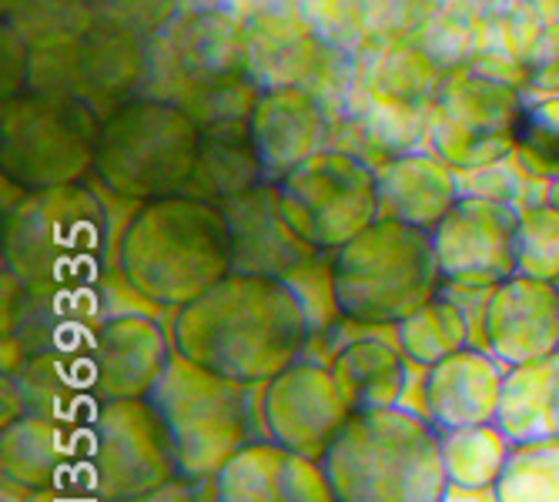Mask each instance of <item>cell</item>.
Returning a JSON list of instances; mask_svg holds the SVG:
<instances>
[{"mask_svg":"<svg viewBox=\"0 0 559 502\" xmlns=\"http://www.w3.org/2000/svg\"><path fill=\"white\" fill-rule=\"evenodd\" d=\"M171 338L191 362L265 385L309 351L312 322L285 278L231 272L175 309Z\"/></svg>","mask_w":559,"mask_h":502,"instance_id":"6da1fadb","label":"cell"},{"mask_svg":"<svg viewBox=\"0 0 559 502\" xmlns=\"http://www.w3.org/2000/svg\"><path fill=\"white\" fill-rule=\"evenodd\" d=\"M115 251L118 272L158 309H181L235 272L222 205L185 191L138 205Z\"/></svg>","mask_w":559,"mask_h":502,"instance_id":"7a4b0ae2","label":"cell"},{"mask_svg":"<svg viewBox=\"0 0 559 502\" xmlns=\"http://www.w3.org/2000/svg\"><path fill=\"white\" fill-rule=\"evenodd\" d=\"M322 469L335 502H445L452 489L442 432L405 406L355 409L329 442Z\"/></svg>","mask_w":559,"mask_h":502,"instance_id":"3957f363","label":"cell"},{"mask_svg":"<svg viewBox=\"0 0 559 502\" xmlns=\"http://www.w3.org/2000/svg\"><path fill=\"white\" fill-rule=\"evenodd\" d=\"M108 241V208L81 181L27 191L4 208V268L21 288L97 285Z\"/></svg>","mask_w":559,"mask_h":502,"instance_id":"277c9868","label":"cell"},{"mask_svg":"<svg viewBox=\"0 0 559 502\" xmlns=\"http://www.w3.org/2000/svg\"><path fill=\"white\" fill-rule=\"evenodd\" d=\"M332 278L342 319L395 328L442 295L445 275L429 228L376 218L332 251Z\"/></svg>","mask_w":559,"mask_h":502,"instance_id":"5b68a950","label":"cell"},{"mask_svg":"<svg viewBox=\"0 0 559 502\" xmlns=\"http://www.w3.org/2000/svg\"><path fill=\"white\" fill-rule=\"evenodd\" d=\"M201 155V128L171 100L134 97L100 121L94 178L115 198L155 201L188 188Z\"/></svg>","mask_w":559,"mask_h":502,"instance_id":"8992f818","label":"cell"},{"mask_svg":"<svg viewBox=\"0 0 559 502\" xmlns=\"http://www.w3.org/2000/svg\"><path fill=\"white\" fill-rule=\"evenodd\" d=\"M251 389L175 351L147 398L155 402L171 442L178 476L212 482L238 449L251 442Z\"/></svg>","mask_w":559,"mask_h":502,"instance_id":"52a82bcc","label":"cell"},{"mask_svg":"<svg viewBox=\"0 0 559 502\" xmlns=\"http://www.w3.org/2000/svg\"><path fill=\"white\" fill-rule=\"evenodd\" d=\"M100 118L84 100L21 91L0 100V171L24 191L78 184L94 171Z\"/></svg>","mask_w":559,"mask_h":502,"instance_id":"ba28073f","label":"cell"},{"mask_svg":"<svg viewBox=\"0 0 559 502\" xmlns=\"http://www.w3.org/2000/svg\"><path fill=\"white\" fill-rule=\"evenodd\" d=\"M178 479L171 432L151 398H111L81 422V486L134 502Z\"/></svg>","mask_w":559,"mask_h":502,"instance_id":"9c48e42d","label":"cell"},{"mask_svg":"<svg viewBox=\"0 0 559 502\" xmlns=\"http://www.w3.org/2000/svg\"><path fill=\"white\" fill-rule=\"evenodd\" d=\"M278 184L282 208L301 238L335 251L379 218V171L345 147H325Z\"/></svg>","mask_w":559,"mask_h":502,"instance_id":"30bf717a","label":"cell"},{"mask_svg":"<svg viewBox=\"0 0 559 502\" xmlns=\"http://www.w3.org/2000/svg\"><path fill=\"white\" fill-rule=\"evenodd\" d=\"M144 74V37L100 21L78 40L50 50H31L27 91L84 100L108 118L138 97Z\"/></svg>","mask_w":559,"mask_h":502,"instance_id":"8fae6325","label":"cell"},{"mask_svg":"<svg viewBox=\"0 0 559 502\" xmlns=\"http://www.w3.org/2000/svg\"><path fill=\"white\" fill-rule=\"evenodd\" d=\"M352 413L355 409L332 366L312 359H298L282 375L265 382L262 392V419L269 439L319 463Z\"/></svg>","mask_w":559,"mask_h":502,"instance_id":"7c38bea8","label":"cell"},{"mask_svg":"<svg viewBox=\"0 0 559 502\" xmlns=\"http://www.w3.org/2000/svg\"><path fill=\"white\" fill-rule=\"evenodd\" d=\"M520 208L506 201L463 194L432 228L436 255L445 278L499 285L520 275L516 265Z\"/></svg>","mask_w":559,"mask_h":502,"instance_id":"4fadbf2b","label":"cell"},{"mask_svg":"<svg viewBox=\"0 0 559 502\" xmlns=\"http://www.w3.org/2000/svg\"><path fill=\"white\" fill-rule=\"evenodd\" d=\"M175 338L141 312L111 315L97 325L87 345V369L97 402L147 398L175 359Z\"/></svg>","mask_w":559,"mask_h":502,"instance_id":"5bb4252c","label":"cell"},{"mask_svg":"<svg viewBox=\"0 0 559 502\" xmlns=\"http://www.w3.org/2000/svg\"><path fill=\"white\" fill-rule=\"evenodd\" d=\"M222 212L231 231L235 272L288 278L292 272L322 255L288 222L275 181H262L255 188H248L245 194H235L231 201H225Z\"/></svg>","mask_w":559,"mask_h":502,"instance_id":"9a60e30c","label":"cell"},{"mask_svg":"<svg viewBox=\"0 0 559 502\" xmlns=\"http://www.w3.org/2000/svg\"><path fill=\"white\" fill-rule=\"evenodd\" d=\"M215 502H335L319 459L272 439H251L212 479Z\"/></svg>","mask_w":559,"mask_h":502,"instance_id":"2e32d148","label":"cell"},{"mask_svg":"<svg viewBox=\"0 0 559 502\" xmlns=\"http://www.w3.org/2000/svg\"><path fill=\"white\" fill-rule=\"evenodd\" d=\"M486 351L506 369L559 351V282L530 275L499 282L486 312Z\"/></svg>","mask_w":559,"mask_h":502,"instance_id":"e0dca14e","label":"cell"},{"mask_svg":"<svg viewBox=\"0 0 559 502\" xmlns=\"http://www.w3.org/2000/svg\"><path fill=\"white\" fill-rule=\"evenodd\" d=\"M335 118L305 87H269L251 115V141L259 147L265 181H282L288 171L316 158L332 144Z\"/></svg>","mask_w":559,"mask_h":502,"instance_id":"ac0fdd59","label":"cell"},{"mask_svg":"<svg viewBox=\"0 0 559 502\" xmlns=\"http://www.w3.org/2000/svg\"><path fill=\"white\" fill-rule=\"evenodd\" d=\"M502 382H506V366L492 351L466 345L426 369L423 413L439 432L496 422L502 402Z\"/></svg>","mask_w":559,"mask_h":502,"instance_id":"d6986e66","label":"cell"},{"mask_svg":"<svg viewBox=\"0 0 559 502\" xmlns=\"http://www.w3.org/2000/svg\"><path fill=\"white\" fill-rule=\"evenodd\" d=\"M4 479L34 492L55 486H81V426L44 416H14L0 435Z\"/></svg>","mask_w":559,"mask_h":502,"instance_id":"ffe728a7","label":"cell"},{"mask_svg":"<svg viewBox=\"0 0 559 502\" xmlns=\"http://www.w3.org/2000/svg\"><path fill=\"white\" fill-rule=\"evenodd\" d=\"M355 84L405 108H432L445 71L413 34L362 37L355 47Z\"/></svg>","mask_w":559,"mask_h":502,"instance_id":"44dd1931","label":"cell"},{"mask_svg":"<svg viewBox=\"0 0 559 502\" xmlns=\"http://www.w3.org/2000/svg\"><path fill=\"white\" fill-rule=\"evenodd\" d=\"M165 40L188 87L251 77L245 21L181 4L178 17L165 27Z\"/></svg>","mask_w":559,"mask_h":502,"instance_id":"7402d4cb","label":"cell"},{"mask_svg":"<svg viewBox=\"0 0 559 502\" xmlns=\"http://www.w3.org/2000/svg\"><path fill=\"white\" fill-rule=\"evenodd\" d=\"M463 198L460 175L439 155L409 151L379 168V218L436 228Z\"/></svg>","mask_w":559,"mask_h":502,"instance_id":"603a6c76","label":"cell"},{"mask_svg":"<svg viewBox=\"0 0 559 502\" xmlns=\"http://www.w3.org/2000/svg\"><path fill=\"white\" fill-rule=\"evenodd\" d=\"M379 332V328H376ZM362 335L345 342L332 356V372L352 402V409H385L402 406L405 382H409V356L402 351L399 338L389 342L382 335Z\"/></svg>","mask_w":559,"mask_h":502,"instance_id":"cb8c5ba5","label":"cell"},{"mask_svg":"<svg viewBox=\"0 0 559 502\" xmlns=\"http://www.w3.org/2000/svg\"><path fill=\"white\" fill-rule=\"evenodd\" d=\"M432 108L479 134H516L526 118V91L473 68H460L442 77Z\"/></svg>","mask_w":559,"mask_h":502,"instance_id":"d4e9b609","label":"cell"},{"mask_svg":"<svg viewBox=\"0 0 559 502\" xmlns=\"http://www.w3.org/2000/svg\"><path fill=\"white\" fill-rule=\"evenodd\" d=\"M496 422L513 442L559 439V351L506 369Z\"/></svg>","mask_w":559,"mask_h":502,"instance_id":"484cf974","label":"cell"},{"mask_svg":"<svg viewBox=\"0 0 559 502\" xmlns=\"http://www.w3.org/2000/svg\"><path fill=\"white\" fill-rule=\"evenodd\" d=\"M265 181L259 147L251 141V128L241 131H209L201 134V155L185 194H194L212 205H225L235 194H245Z\"/></svg>","mask_w":559,"mask_h":502,"instance_id":"4316f807","label":"cell"},{"mask_svg":"<svg viewBox=\"0 0 559 502\" xmlns=\"http://www.w3.org/2000/svg\"><path fill=\"white\" fill-rule=\"evenodd\" d=\"M479 8L483 0H445L432 8V14L413 34L445 74L469 68L479 55H486L489 21Z\"/></svg>","mask_w":559,"mask_h":502,"instance_id":"83f0119b","label":"cell"},{"mask_svg":"<svg viewBox=\"0 0 559 502\" xmlns=\"http://www.w3.org/2000/svg\"><path fill=\"white\" fill-rule=\"evenodd\" d=\"M510 452L513 439L499 429V422L442 432V463L449 482L460 489H496Z\"/></svg>","mask_w":559,"mask_h":502,"instance_id":"f1b7e54d","label":"cell"},{"mask_svg":"<svg viewBox=\"0 0 559 502\" xmlns=\"http://www.w3.org/2000/svg\"><path fill=\"white\" fill-rule=\"evenodd\" d=\"M395 338L405 356H409V362L423 366V369L442 362L445 356H452V351L473 345L469 322H466L463 309L445 295L432 298L429 306H423L409 319H402L395 325Z\"/></svg>","mask_w":559,"mask_h":502,"instance_id":"f546056e","label":"cell"},{"mask_svg":"<svg viewBox=\"0 0 559 502\" xmlns=\"http://www.w3.org/2000/svg\"><path fill=\"white\" fill-rule=\"evenodd\" d=\"M492 492L499 502H559V439L513 442Z\"/></svg>","mask_w":559,"mask_h":502,"instance_id":"4dcf8cb0","label":"cell"},{"mask_svg":"<svg viewBox=\"0 0 559 502\" xmlns=\"http://www.w3.org/2000/svg\"><path fill=\"white\" fill-rule=\"evenodd\" d=\"M4 24H11L31 50H50L87 34L97 24V11L81 0H21L4 14Z\"/></svg>","mask_w":559,"mask_h":502,"instance_id":"1f68e13d","label":"cell"},{"mask_svg":"<svg viewBox=\"0 0 559 502\" xmlns=\"http://www.w3.org/2000/svg\"><path fill=\"white\" fill-rule=\"evenodd\" d=\"M259 94H262V87L251 77H231V81L188 87L178 105L194 118L201 134L241 131V128H251V115H255Z\"/></svg>","mask_w":559,"mask_h":502,"instance_id":"d6a6232c","label":"cell"},{"mask_svg":"<svg viewBox=\"0 0 559 502\" xmlns=\"http://www.w3.org/2000/svg\"><path fill=\"white\" fill-rule=\"evenodd\" d=\"M426 138L432 144V151L449 162L452 168H483V165H496L502 158H510L516 144V134H479L469 131L463 124L449 121L442 111L429 108V124H426Z\"/></svg>","mask_w":559,"mask_h":502,"instance_id":"836d02e7","label":"cell"},{"mask_svg":"<svg viewBox=\"0 0 559 502\" xmlns=\"http://www.w3.org/2000/svg\"><path fill=\"white\" fill-rule=\"evenodd\" d=\"M355 37L416 34L432 14V0H335Z\"/></svg>","mask_w":559,"mask_h":502,"instance_id":"e575fe53","label":"cell"},{"mask_svg":"<svg viewBox=\"0 0 559 502\" xmlns=\"http://www.w3.org/2000/svg\"><path fill=\"white\" fill-rule=\"evenodd\" d=\"M516 265H520V275L559 282V208L556 205H536V208L520 212Z\"/></svg>","mask_w":559,"mask_h":502,"instance_id":"d590c367","label":"cell"},{"mask_svg":"<svg viewBox=\"0 0 559 502\" xmlns=\"http://www.w3.org/2000/svg\"><path fill=\"white\" fill-rule=\"evenodd\" d=\"M298 301L305 315L312 322V335H322L329 332L338 319H342V309H338V298H335V278H332V251H322V255L309 265H301L298 272H292L285 278Z\"/></svg>","mask_w":559,"mask_h":502,"instance_id":"8d00e7d4","label":"cell"},{"mask_svg":"<svg viewBox=\"0 0 559 502\" xmlns=\"http://www.w3.org/2000/svg\"><path fill=\"white\" fill-rule=\"evenodd\" d=\"M556 24L559 21L549 14V8H543V0H516V4L506 11L499 27H502L506 50H510L516 61L536 68Z\"/></svg>","mask_w":559,"mask_h":502,"instance_id":"74e56055","label":"cell"},{"mask_svg":"<svg viewBox=\"0 0 559 502\" xmlns=\"http://www.w3.org/2000/svg\"><path fill=\"white\" fill-rule=\"evenodd\" d=\"M94 11L138 37H155L178 17L181 0H97Z\"/></svg>","mask_w":559,"mask_h":502,"instance_id":"f35d334b","label":"cell"},{"mask_svg":"<svg viewBox=\"0 0 559 502\" xmlns=\"http://www.w3.org/2000/svg\"><path fill=\"white\" fill-rule=\"evenodd\" d=\"M526 168L520 162V155L513 151L510 158H502L496 165H483V168H466L460 175V191L463 194H473V198H489V201H506V205H513L516 194H520V184L526 181Z\"/></svg>","mask_w":559,"mask_h":502,"instance_id":"ab89813d","label":"cell"},{"mask_svg":"<svg viewBox=\"0 0 559 502\" xmlns=\"http://www.w3.org/2000/svg\"><path fill=\"white\" fill-rule=\"evenodd\" d=\"M523 141L559 165V94H549L526 108L523 118Z\"/></svg>","mask_w":559,"mask_h":502,"instance_id":"60d3db41","label":"cell"},{"mask_svg":"<svg viewBox=\"0 0 559 502\" xmlns=\"http://www.w3.org/2000/svg\"><path fill=\"white\" fill-rule=\"evenodd\" d=\"M0 55H4V68H0V84H4V97H14L21 91H27V77H31V47L21 40V34L4 24L0 31Z\"/></svg>","mask_w":559,"mask_h":502,"instance_id":"b9f144b4","label":"cell"},{"mask_svg":"<svg viewBox=\"0 0 559 502\" xmlns=\"http://www.w3.org/2000/svg\"><path fill=\"white\" fill-rule=\"evenodd\" d=\"M198 486H205V482H194V479H171L168 486L155 489V492H147L134 502H198Z\"/></svg>","mask_w":559,"mask_h":502,"instance_id":"7bdbcfd3","label":"cell"},{"mask_svg":"<svg viewBox=\"0 0 559 502\" xmlns=\"http://www.w3.org/2000/svg\"><path fill=\"white\" fill-rule=\"evenodd\" d=\"M24 502H105V499H97L94 492L78 489V486H55V489H34V492H27Z\"/></svg>","mask_w":559,"mask_h":502,"instance_id":"ee69618b","label":"cell"},{"mask_svg":"<svg viewBox=\"0 0 559 502\" xmlns=\"http://www.w3.org/2000/svg\"><path fill=\"white\" fill-rule=\"evenodd\" d=\"M181 4L201 8V11H218V14H228V17H235V21H248L251 14H255V8H251V0H181Z\"/></svg>","mask_w":559,"mask_h":502,"instance_id":"f6af8a7d","label":"cell"},{"mask_svg":"<svg viewBox=\"0 0 559 502\" xmlns=\"http://www.w3.org/2000/svg\"><path fill=\"white\" fill-rule=\"evenodd\" d=\"M526 91H543L546 97L549 94H559V61L533 68V77H530V87Z\"/></svg>","mask_w":559,"mask_h":502,"instance_id":"bcb514c9","label":"cell"},{"mask_svg":"<svg viewBox=\"0 0 559 502\" xmlns=\"http://www.w3.org/2000/svg\"><path fill=\"white\" fill-rule=\"evenodd\" d=\"M445 502H499L492 489H460V486H452Z\"/></svg>","mask_w":559,"mask_h":502,"instance_id":"7dc6e473","label":"cell"},{"mask_svg":"<svg viewBox=\"0 0 559 502\" xmlns=\"http://www.w3.org/2000/svg\"><path fill=\"white\" fill-rule=\"evenodd\" d=\"M549 205L559 208V165H556V171H552V194H549Z\"/></svg>","mask_w":559,"mask_h":502,"instance_id":"c3c4849f","label":"cell"},{"mask_svg":"<svg viewBox=\"0 0 559 502\" xmlns=\"http://www.w3.org/2000/svg\"><path fill=\"white\" fill-rule=\"evenodd\" d=\"M0 4H4V14H11V11L21 4V0H0Z\"/></svg>","mask_w":559,"mask_h":502,"instance_id":"681fc988","label":"cell"},{"mask_svg":"<svg viewBox=\"0 0 559 502\" xmlns=\"http://www.w3.org/2000/svg\"><path fill=\"white\" fill-rule=\"evenodd\" d=\"M81 4H91V8H94V4H97V0H81Z\"/></svg>","mask_w":559,"mask_h":502,"instance_id":"f907efd6","label":"cell"}]
</instances>
